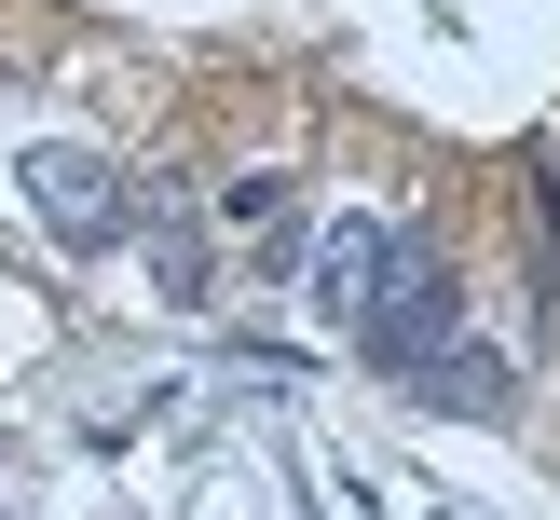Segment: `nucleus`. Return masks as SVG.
<instances>
[{
  "label": "nucleus",
  "mask_w": 560,
  "mask_h": 520,
  "mask_svg": "<svg viewBox=\"0 0 560 520\" xmlns=\"http://www.w3.org/2000/svg\"><path fill=\"white\" fill-rule=\"evenodd\" d=\"M452 328H465V288H452V261H438L424 233H397V246H383V274H370V301H355V328H342V343H355V356H383V370H424V356L452 343Z\"/></svg>",
  "instance_id": "nucleus-1"
},
{
  "label": "nucleus",
  "mask_w": 560,
  "mask_h": 520,
  "mask_svg": "<svg viewBox=\"0 0 560 520\" xmlns=\"http://www.w3.org/2000/svg\"><path fill=\"white\" fill-rule=\"evenodd\" d=\"M124 164H109V151H69V137H55V151H27V206H42V233L55 246H109V233H124Z\"/></svg>",
  "instance_id": "nucleus-2"
},
{
  "label": "nucleus",
  "mask_w": 560,
  "mask_h": 520,
  "mask_svg": "<svg viewBox=\"0 0 560 520\" xmlns=\"http://www.w3.org/2000/svg\"><path fill=\"white\" fill-rule=\"evenodd\" d=\"M124 219L151 233L164 301H206V219H191V178H137V192H124Z\"/></svg>",
  "instance_id": "nucleus-3"
},
{
  "label": "nucleus",
  "mask_w": 560,
  "mask_h": 520,
  "mask_svg": "<svg viewBox=\"0 0 560 520\" xmlns=\"http://www.w3.org/2000/svg\"><path fill=\"white\" fill-rule=\"evenodd\" d=\"M383 246H397V219H328V233H315V315H328V328H355Z\"/></svg>",
  "instance_id": "nucleus-4"
},
{
  "label": "nucleus",
  "mask_w": 560,
  "mask_h": 520,
  "mask_svg": "<svg viewBox=\"0 0 560 520\" xmlns=\"http://www.w3.org/2000/svg\"><path fill=\"white\" fill-rule=\"evenodd\" d=\"M410 383H424L438 411H506V356H492V343H465V328H452V343H438Z\"/></svg>",
  "instance_id": "nucleus-5"
},
{
  "label": "nucleus",
  "mask_w": 560,
  "mask_h": 520,
  "mask_svg": "<svg viewBox=\"0 0 560 520\" xmlns=\"http://www.w3.org/2000/svg\"><path fill=\"white\" fill-rule=\"evenodd\" d=\"M219 206H233V233L260 246V261H301V192H288V178H233Z\"/></svg>",
  "instance_id": "nucleus-6"
}]
</instances>
